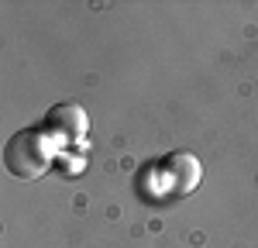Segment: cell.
Masks as SVG:
<instances>
[{"label":"cell","instance_id":"1","mask_svg":"<svg viewBox=\"0 0 258 248\" xmlns=\"http://www.w3.org/2000/svg\"><path fill=\"white\" fill-rule=\"evenodd\" d=\"M4 165L14 179H24V183L41 179L52 165V138L41 128H21L4 145Z\"/></svg>","mask_w":258,"mask_h":248},{"label":"cell","instance_id":"2","mask_svg":"<svg viewBox=\"0 0 258 248\" xmlns=\"http://www.w3.org/2000/svg\"><path fill=\"white\" fill-rule=\"evenodd\" d=\"M162 169H165V176H169V193H176V197L193 193L200 186V176H203L200 162L189 152H172V155L162 162Z\"/></svg>","mask_w":258,"mask_h":248},{"label":"cell","instance_id":"3","mask_svg":"<svg viewBox=\"0 0 258 248\" xmlns=\"http://www.w3.org/2000/svg\"><path fill=\"white\" fill-rule=\"evenodd\" d=\"M48 128L59 131L62 142H80L86 135V128H90V121H86V114L76 103H59V107L48 110Z\"/></svg>","mask_w":258,"mask_h":248}]
</instances>
